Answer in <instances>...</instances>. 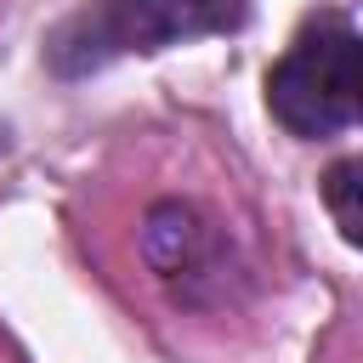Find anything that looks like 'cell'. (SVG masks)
<instances>
[{
  "label": "cell",
  "mask_w": 363,
  "mask_h": 363,
  "mask_svg": "<svg viewBox=\"0 0 363 363\" xmlns=\"http://www.w3.org/2000/svg\"><path fill=\"white\" fill-rule=\"evenodd\" d=\"M250 0H85L62 23H51L40 57L51 79L74 85L113 68L119 57H153L187 40L238 34Z\"/></svg>",
  "instance_id": "6da1fadb"
},
{
  "label": "cell",
  "mask_w": 363,
  "mask_h": 363,
  "mask_svg": "<svg viewBox=\"0 0 363 363\" xmlns=\"http://www.w3.org/2000/svg\"><path fill=\"white\" fill-rule=\"evenodd\" d=\"M267 113L301 142H329L335 130L363 125V28L340 11L306 17L267 68Z\"/></svg>",
  "instance_id": "7a4b0ae2"
},
{
  "label": "cell",
  "mask_w": 363,
  "mask_h": 363,
  "mask_svg": "<svg viewBox=\"0 0 363 363\" xmlns=\"http://www.w3.org/2000/svg\"><path fill=\"white\" fill-rule=\"evenodd\" d=\"M136 250L176 306H216L233 278V238L193 199H153L142 210Z\"/></svg>",
  "instance_id": "3957f363"
},
{
  "label": "cell",
  "mask_w": 363,
  "mask_h": 363,
  "mask_svg": "<svg viewBox=\"0 0 363 363\" xmlns=\"http://www.w3.org/2000/svg\"><path fill=\"white\" fill-rule=\"evenodd\" d=\"M318 199H323L335 233H340L352 250H363V153L335 159V164L318 176Z\"/></svg>",
  "instance_id": "277c9868"
},
{
  "label": "cell",
  "mask_w": 363,
  "mask_h": 363,
  "mask_svg": "<svg viewBox=\"0 0 363 363\" xmlns=\"http://www.w3.org/2000/svg\"><path fill=\"white\" fill-rule=\"evenodd\" d=\"M6 147H11V125L0 119V153H6Z\"/></svg>",
  "instance_id": "5b68a950"
}]
</instances>
